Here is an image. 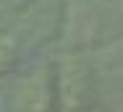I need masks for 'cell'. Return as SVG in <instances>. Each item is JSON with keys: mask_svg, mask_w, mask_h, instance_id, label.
<instances>
[{"mask_svg": "<svg viewBox=\"0 0 123 112\" xmlns=\"http://www.w3.org/2000/svg\"><path fill=\"white\" fill-rule=\"evenodd\" d=\"M84 102H86V73L81 68V60L68 55L60 60L55 104L58 112H84Z\"/></svg>", "mask_w": 123, "mask_h": 112, "instance_id": "1", "label": "cell"}, {"mask_svg": "<svg viewBox=\"0 0 123 112\" xmlns=\"http://www.w3.org/2000/svg\"><path fill=\"white\" fill-rule=\"evenodd\" d=\"M50 104H52V99H50L45 76L31 73L24 84H21V91H18V96H16L18 112H50L52 110Z\"/></svg>", "mask_w": 123, "mask_h": 112, "instance_id": "2", "label": "cell"}, {"mask_svg": "<svg viewBox=\"0 0 123 112\" xmlns=\"http://www.w3.org/2000/svg\"><path fill=\"white\" fill-rule=\"evenodd\" d=\"M16 52H18V45H16V37L11 31H0V76L13 65L16 60Z\"/></svg>", "mask_w": 123, "mask_h": 112, "instance_id": "3", "label": "cell"}]
</instances>
